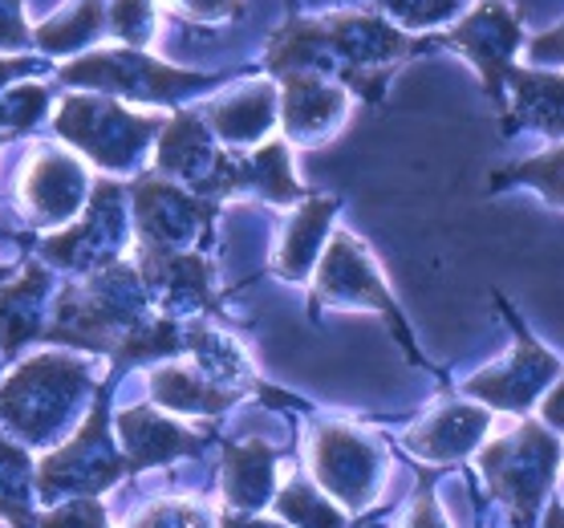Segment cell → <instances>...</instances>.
I'll return each mask as SVG.
<instances>
[{
  "label": "cell",
  "instance_id": "6da1fadb",
  "mask_svg": "<svg viewBox=\"0 0 564 528\" xmlns=\"http://www.w3.org/2000/svg\"><path fill=\"white\" fill-rule=\"evenodd\" d=\"M414 45L382 17L341 13L329 21H296L272 37V74H317V78H346L370 103L382 98V86Z\"/></svg>",
  "mask_w": 564,
  "mask_h": 528
},
{
  "label": "cell",
  "instance_id": "7a4b0ae2",
  "mask_svg": "<svg viewBox=\"0 0 564 528\" xmlns=\"http://www.w3.org/2000/svg\"><path fill=\"white\" fill-rule=\"evenodd\" d=\"M94 390V374L86 362L65 354H41V358L17 366V374L0 387V427L21 448H50L69 435L74 414L82 411L86 395Z\"/></svg>",
  "mask_w": 564,
  "mask_h": 528
},
{
  "label": "cell",
  "instance_id": "3957f363",
  "mask_svg": "<svg viewBox=\"0 0 564 528\" xmlns=\"http://www.w3.org/2000/svg\"><path fill=\"white\" fill-rule=\"evenodd\" d=\"M564 460V443L540 423H516L500 439L484 443L479 472L488 479V492L503 504L512 528L536 525L540 504L549 500L556 472Z\"/></svg>",
  "mask_w": 564,
  "mask_h": 528
},
{
  "label": "cell",
  "instance_id": "277c9868",
  "mask_svg": "<svg viewBox=\"0 0 564 528\" xmlns=\"http://www.w3.org/2000/svg\"><path fill=\"white\" fill-rule=\"evenodd\" d=\"M127 476V455L110 431V407L106 399H98V407L86 414V423L37 464V500L53 508V504L77 500V496H102Z\"/></svg>",
  "mask_w": 564,
  "mask_h": 528
},
{
  "label": "cell",
  "instance_id": "5b68a950",
  "mask_svg": "<svg viewBox=\"0 0 564 528\" xmlns=\"http://www.w3.org/2000/svg\"><path fill=\"white\" fill-rule=\"evenodd\" d=\"M313 272H317V277H313V293H308V313H313V317H317L325 305H334V310L382 313L386 322H390V330H394V337L402 342V349H406L419 366H426V358L419 354V346H414L411 325L398 313L394 293L386 289L382 272H378V265H373V257H370V248L361 245L358 236L354 233L329 236V245H325V252H321Z\"/></svg>",
  "mask_w": 564,
  "mask_h": 528
},
{
  "label": "cell",
  "instance_id": "8992f818",
  "mask_svg": "<svg viewBox=\"0 0 564 528\" xmlns=\"http://www.w3.org/2000/svg\"><path fill=\"white\" fill-rule=\"evenodd\" d=\"M382 439L349 423H325L308 435V476L341 513H366L386 484Z\"/></svg>",
  "mask_w": 564,
  "mask_h": 528
},
{
  "label": "cell",
  "instance_id": "52a82bcc",
  "mask_svg": "<svg viewBox=\"0 0 564 528\" xmlns=\"http://www.w3.org/2000/svg\"><path fill=\"white\" fill-rule=\"evenodd\" d=\"M496 305H500V313L512 322L516 346L503 362H496V366L479 370L475 378H467V382H463V395L479 399L488 411L524 414V411H532V402L544 399L552 382L561 378V358L528 334L524 322L508 310V301H503V297H496Z\"/></svg>",
  "mask_w": 564,
  "mask_h": 528
},
{
  "label": "cell",
  "instance_id": "ba28073f",
  "mask_svg": "<svg viewBox=\"0 0 564 528\" xmlns=\"http://www.w3.org/2000/svg\"><path fill=\"white\" fill-rule=\"evenodd\" d=\"M159 127H163L159 118L127 115V110H118L110 103H94V98H74L57 115V130L65 139L77 142L86 155L110 171H127Z\"/></svg>",
  "mask_w": 564,
  "mask_h": 528
},
{
  "label": "cell",
  "instance_id": "9c48e42d",
  "mask_svg": "<svg viewBox=\"0 0 564 528\" xmlns=\"http://www.w3.org/2000/svg\"><path fill=\"white\" fill-rule=\"evenodd\" d=\"M438 45L459 50L467 62L479 69L488 98L503 110V90H508V69L512 57L524 50V29L516 21V13L503 0H484L475 13H467L459 25L435 37Z\"/></svg>",
  "mask_w": 564,
  "mask_h": 528
},
{
  "label": "cell",
  "instance_id": "30bf717a",
  "mask_svg": "<svg viewBox=\"0 0 564 528\" xmlns=\"http://www.w3.org/2000/svg\"><path fill=\"white\" fill-rule=\"evenodd\" d=\"M491 431V411L484 402H443L438 411H431L423 423H414L402 435V448L411 451L423 464H459L471 451L484 448V439Z\"/></svg>",
  "mask_w": 564,
  "mask_h": 528
},
{
  "label": "cell",
  "instance_id": "8fae6325",
  "mask_svg": "<svg viewBox=\"0 0 564 528\" xmlns=\"http://www.w3.org/2000/svg\"><path fill=\"white\" fill-rule=\"evenodd\" d=\"M115 439L122 455H127L130 472H147V467H167L175 460L199 455L207 448V435H195L183 423L159 414L154 407H130L118 411Z\"/></svg>",
  "mask_w": 564,
  "mask_h": 528
},
{
  "label": "cell",
  "instance_id": "7c38bea8",
  "mask_svg": "<svg viewBox=\"0 0 564 528\" xmlns=\"http://www.w3.org/2000/svg\"><path fill=\"white\" fill-rule=\"evenodd\" d=\"M134 219H139L142 240L175 252L180 245L195 240V233H204L212 207L163 180H142L134 187Z\"/></svg>",
  "mask_w": 564,
  "mask_h": 528
},
{
  "label": "cell",
  "instance_id": "4fadbf2b",
  "mask_svg": "<svg viewBox=\"0 0 564 528\" xmlns=\"http://www.w3.org/2000/svg\"><path fill=\"white\" fill-rule=\"evenodd\" d=\"M349 115L346 90L317 74H284L281 118L293 142H325Z\"/></svg>",
  "mask_w": 564,
  "mask_h": 528
},
{
  "label": "cell",
  "instance_id": "5bb4252c",
  "mask_svg": "<svg viewBox=\"0 0 564 528\" xmlns=\"http://www.w3.org/2000/svg\"><path fill=\"white\" fill-rule=\"evenodd\" d=\"M276 488H281V455L269 443L245 439L224 451V467H219L224 513H264Z\"/></svg>",
  "mask_w": 564,
  "mask_h": 528
},
{
  "label": "cell",
  "instance_id": "9a60e30c",
  "mask_svg": "<svg viewBox=\"0 0 564 528\" xmlns=\"http://www.w3.org/2000/svg\"><path fill=\"white\" fill-rule=\"evenodd\" d=\"M82 195H86V175H82L74 159H65L62 151H50V147L37 151V159L25 171V183H21L29 219L41 224V228L62 224V219L77 216Z\"/></svg>",
  "mask_w": 564,
  "mask_h": 528
},
{
  "label": "cell",
  "instance_id": "2e32d148",
  "mask_svg": "<svg viewBox=\"0 0 564 528\" xmlns=\"http://www.w3.org/2000/svg\"><path fill=\"white\" fill-rule=\"evenodd\" d=\"M508 90L512 106L503 130H536L549 139H564V74H544V69H508Z\"/></svg>",
  "mask_w": 564,
  "mask_h": 528
},
{
  "label": "cell",
  "instance_id": "e0dca14e",
  "mask_svg": "<svg viewBox=\"0 0 564 528\" xmlns=\"http://www.w3.org/2000/svg\"><path fill=\"white\" fill-rule=\"evenodd\" d=\"M337 200L334 195H321V200H308V204L296 207V216L289 219V228L281 236V248H276V260L272 269L284 281H305L313 265L321 260L325 245H329V224L337 216Z\"/></svg>",
  "mask_w": 564,
  "mask_h": 528
},
{
  "label": "cell",
  "instance_id": "ac0fdd59",
  "mask_svg": "<svg viewBox=\"0 0 564 528\" xmlns=\"http://www.w3.org/2000/svg\"><path fill=\"white\" fill-rule=\"evenodd\" d=\"M142 277L167 301V310H207L212 305V265L195 252L151 248L142 257Z\"/></svg>",
  "mask_w": 564,
  "mask_h": 528
},
{
  "label": "cell",
  "instance_id": "d6986e66",
  "mask_svg": "<svg viewBox=\"0 0 564 528\" xmlns=\"http://www.w3.org/2000/svg\"><path fill=\"white\" fill-rule=\"evenodd\" d=\"M207 122L216 134L231 147H252L272 130L276 122V90L269 82H252L240 94H231L228 103H216L207 110Z\"/></svg>",
  "mask_w": 564,
  "mask_h": 528
},
{
  "label": "cell",
  "instance_id": "ffe728a7",
  "mask_svg": "<svg viewBox=\"0 0 564 528\" xmlns=\"http://www.w3.org/2000/svg\"><path fill=\"white\" fill-rule=\"evenodd\" d=\"M219 155L212 147V134L195 115H180L167 127V134L159 139V171L163 175H175V180H187L199 192L207 183V175L216 171Z\"/></svg>",
  "mask_w": 564,
  "mask_h": 528
},
{
  "label": "cell",
  "instance_id": "44dd1931",
  "mask_svg": "<svg viewBox=\"0 0 564 528\" xmlns=\"http://www.w3.org/2000/svg\"><path fill=\"white\" fill-rule=\"evenodd\" d=\"M151 399L163 407V411H180V414H224L236 402V395L224 387H216L212 378H204L192 366H159L151 370Z\"/></svg>",
  "mask_w": 564,
  "mask_h": 528
},
{
  "label": "cell",
  "instance_id": "7402d4cb",
  "mask_svg": "<svg viewBox=\"0 0 564 528\" xmlns=\"http://www.w3.org/2000/svg\"><path fill=\"white\" fill-rule=\"evenodd\" d=\"M33 500H37V467L29 451L0 431V520L13 528H33Z\"/></svg>",
  "mask_w": 564,
  "mask_h": 528
},
{
  "label": "cell",
  "instance_id": "603a6c76",
  "mask_svg": "<svg viewBox=\"0 0 564 528\" xmlns=\"http://www.w3.org/2000/svg\"><path fill=\"white\" fill-rule=\"evenodd\" d=\"M289 528H346L349 516L305 476H289L269 504Z\"/></svg>",
  "mask_w": 564,
  "mask_h": 528
},
{
  "label": "cell",
  "instance_id": "cb8c5ba5",
  "mask_svg": "<svg viewBox=\"0 0 564 528\" xmlns=\"http://www.w3.org/2000/svg\"><path fill=\"white\" fill-rule=\"evenodd\" d=\"M500 187H532L549 200L552 207H564V142L552 147L544 155H532L524 163H512L491 175V192Z\"/></svg>",
  "mask_w": 564,
  "mask_h": 528
},
{
  "label": "cell",
  "instance_id": "d4e9b609",
  "mask_svg": "<svg viewBox=\"0 0 564 528\" xmlns=\"http://www.w3.org/2000/svg\"><path fill=\"white\" fill-rule=\"evenodd\" d=\"M127 528H216V516L199 500L163 496V500H151L147 508L130 516Z\"/></svg>",
  "mask_w": 564,
  "mask_h": 528
},
{
  "label": "cell",
  "instance_id": "484cf974",
  "mask_svg": "<svg viewBox=\"0 0 564 528\" xmlns=\"http://www.w3.org/2000/svg\"><path fill=\"white\" fill-rule=\"evenodd\" d=\"M37 528H115V525H110L102 496H77V500L53 504L50 513L37 520Z\"/></svg>",
  "mask_w": 564,
  "mask_h": 528
},
{
  "label": "cell",
  "instance_id": "4316f807",
  "mask_svg": "<svg viewBox=\"0 0 564 528\" xmlns=\"http://www.w3.org/2000/svg\"><path fill=\"white\" fill-rule=\"evenodd\" d=\"M378 4L402 25H438V21L455 17L463 0H378Z\"/></svg>",
  "mask_w": 564,
  "mask_h": 528
},
{
  "label": "cell",
  "instance_id": "83f0119b",
  "mask_svg": "<svg viewBox=\"0 0 564 528\" xmlns=\"http://www.w3.org/2000/svg\"><path fill=\"white\" fill-rule=\"evenodd\" d=\"M402 528H451L447 513H443V504L435 500L431 484H423V488H419V496H414L411 513H406Z\"/></svg>",
  "mask_w": 564,
  "mask_h": 528
},
{
  "label": "cell",
  "instance_id": "f1b7e54d",
  "mask_svg": "<svg viewBox=\"0 0 564 528\" xmlns=\"http://www.w3.org/2000/svg\"><path fill=\"white\" fill-rule=\"evenodd\" d=\"M528 50V62L536 65H564V21L549 33H540V37L524 41Z\"/></svg>",
  "mask_w": 564,
  "mask_h": 528
},
{
  "label": "cell",
  "instance_id": "f546056e",
  "mask_svg": "<svg viewBox=\"0 0 564 528\" xmlns=\"http://www.w3.org/2000/svg\"><path fill=\"white\" fill-rule=\"evenodd\" d=\"M540 419H544L552 431H564V378H556L549 387V395L540 399Z\"/></svg>",
  "mask_w": 564,
  "mask_h": 528
},
{
  "label": "cell",
  "instance_id": "4dcf8cb0",
  "mask_svg": "<svg viewBox=\"0 0 564 528\" xmlns=\"http://www.w3.org/2000/svg\"><path fill=\"white\" fill-rule=\"evenodd\" d=\"M216 528H289V525L269 520V516H260V513H219Z\"/></svg>",
  "mask_w": 564,
  "mask_h": 528
},
{
  "label": "cell",
  "instance_id": "1f68e13d",
  "mask_svg": "<svg viewBox=\"0 0 564 528\" xmlns=\"http://www.w3.org/2000/svg\"><path fill=\"white\" fill-rule=\"evenodd\" d=\"M540 528H564V504L561 500H552L549 508H544V525Z\"/></svg>",
  "mask_w": 564,
  "mask_h": 528
},
{
  "label": "cell",
  "instance_id": "d6a6232c",
  "mask_svg": "<svg viewBox=\"0 0 564 528\" xmlns=\"http://www.w3.org/2000/svg\"><path fill=\"white\" fill-rule=\"evenodd\" d=\"M4 277H9V272H4V269H0V281H4Z\"/></svg>",
  "mask_w": 564,
  "mask_h": 528
}]
</instances>
